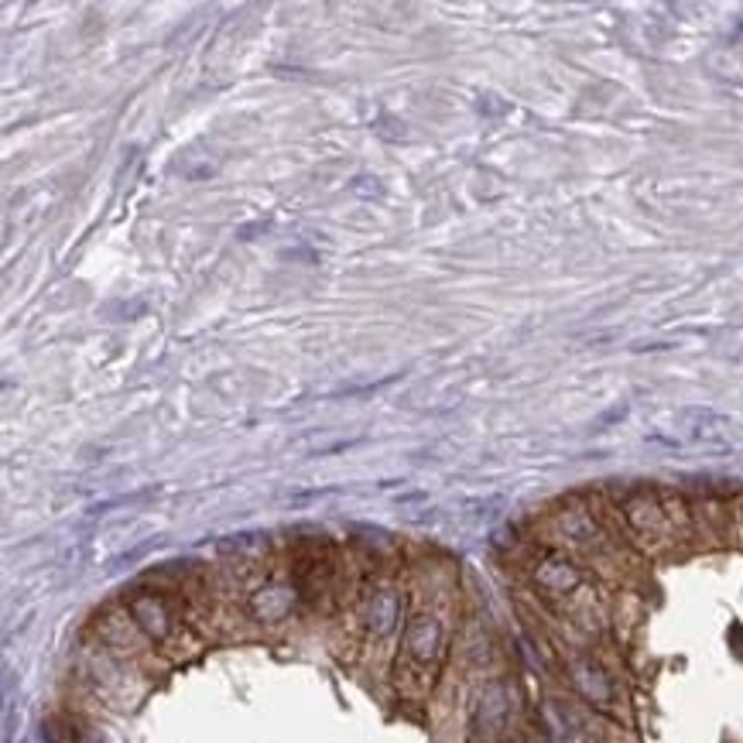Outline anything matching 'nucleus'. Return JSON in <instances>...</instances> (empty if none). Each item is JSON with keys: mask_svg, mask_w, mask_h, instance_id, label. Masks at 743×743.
I'll use <instances>...</instances> for the list:
<instances>
[{"mask_svg": "<svg viewBox=\"0 0 743 743\" xmlns=\"http://www.w3.org/2000/svg\"><path fill=\"white\" fill-rule=\"evenodd\" d=\"M572 682H576V689H579L586 699L597 702V706L613 702V682H610V675H607L593 658H579V662H572Z\"/></svg>", "mask_w": 743, "mask_h": 743, "instance_id": "nucleus-4", "label": "nucleus"}, {"mask_svg": "<svg viewBox=\"0 0 743 743\" xmlns=\"http://www.w3.org/2000/svg\"><path fill=\"white\" fill-rule=\"evenodd\" d=\"M442 652H446V627L436 613H415L408 627H405V641H401V655H397V686L418 696L425 692L431 682H436V671L442 665Z\"/></svg>", "mask_w": 743, "mask_h": 743, "instance_id": "nucleus-1", "label": "nucleus"}, {"mask_svg": "<svg viewBox=\"0 0 743 743\" xmlns=\"http://www.w3.org/2000/svg\"><path fill=\"white\" fill-rule=\"evenodd\" d=\"M624 517L631 524V532L641 535V538H658V535L668 532V524H671V514L665 511V504L655 490H634L624 501Z\"/></svg>", "mask_w": 743, "mask_h": 743, "instance_id": "nucleus-2", "label": "nucleus"}, {"mask_svg": "<svg viewBox=\"0 0 743 743\" xmlns=\"http://www.w3.org/2000/svg\"><path fill=\"white\" fill-rule=\"evenodd\" d=\"M582 572L576 562H569L566 555H545V559L535 566V586L548 597H569L572 590H579Z\"/></svg>", "mask_w": 743, "mask_h": 743, "instance_id": "nucleus-3", "label": "nucleus"}, {"mask_svg": "<svg viewBox=\"0 0 743 743\" xmlns=\"http://www.w3.org/2000/svg\"><path fill=\"white\" fill-rule=\"evenodd\" d=\"M504 743H517V740H504Z\"/></svg>", "mask_w": 743, "mask_h": 743, "instance_id": "nucleus-6", "label": "nucleus"}, {"mask_svg": "<svg viewBox=\"0 0 743 743\" xmlns=\"http://www.w3.org/2000/svg\"><path fill=\"white\" fill-rule=\"evenodd\" d=\"M740 521H743V504H740Z\"/></svg>", "mask_w": 743, "mask_h": 743, "instance_id": "nucleus-5", "label": "nucleus"}]
</instances>
